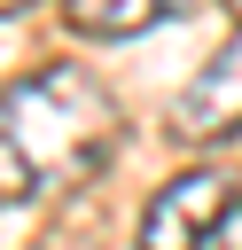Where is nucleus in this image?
Returning a JSON list of instances; mask_svg holds the SVG:
<instances>
[{
	"label": "nucleus",
	"instance_id": "1",
	"mask_svg": "<svg viewBox=\"0 0 242 250\" xmlns=\"http://www.w3.org/2000/svg\"><path fill=\"white\" fill-rule=\"evenodd\" d=\"M117 148V102L94 70L47 62L0 94V203L55 195Z\"/></svg>",
	"mask_w": 242,
	"mask_h": 250
},
{
	"label": "nucleus",
	"instance_id": "2",
	"mask_svg": "<svg viewBox=\"0 0 242 250\" xmlns=\"http://www.w3.org/2000/svg\"><path fill=\"white\" fill-rule=\"evenodd\" d=\"M242 195L226 188V172H180L148 195L141 211V250H203V234L234 211Z\"/></svg>",
	"mask_w": 242,
	"mask_h": 250
},
{
	"label": "nucleus",
	"instance_id": "3",
	"mask_svg": "<svg viewBox=\"0 0 242 250\" xmlns=\"http://www.w3.org/2000/svg\"><path fill=\"white\" fill-rule=\"evenodd\" d=\"M242 133V23L226 31V47L172 94V141L203 148V141H234Z\"/></svg>",
	"mask_w": 242,
	"mask_h": 250
},
{
	"label": "nucleus",
	"instance_id": "4",
	"mask_svg": "<svg viewBox=\"0 0 242 250\" xmlns=\"http://www.w3.org/2000/svg\"><path fill=\"white\" fill-rule=\"evenodd\" d=\"M62 16L86 39H133V31H148L164 16V0H62Z\"/></svg>",
	"mask_w": 242,
	"mask_h": 250
},
{
	"label": "nucleus",
	"instance_id": "5",
	"mask_svg": "<svg viewBox=\"0 0 242 250\" xmlns=\"http://www.w3.org/2000/svg\"><path fill=\"white\" fill-rule=\"evenodd\" d=\"M203 250H242V203H234V211H226V219L203 234Z\"/></svg>",
	"mask_w": 242,
	"mask_h": 250
},
{
	"label": "nucleus",
	"instance_id": "6",
	"mask_svg": "<svg viewBox=\"0 0 242 250\" xmlns=\"http://www.w3.org/2000/svg\"><path fill=\"white\" fill-rule=\"evenodd\" d=\"M16 8H31V0H0V16H16Z\"/></svg>",
	"mask_w": 242,
	"mask_h": 250
},
{
	"label": "nucleus",
	"instance_id": "7",
	"mask_svg": "<svg viewBox=\"0 0 242 250\" xmlns=\"http://www.w3.org/2000/svg\"><path fill=\"white\" fill-rule=\"evenodd\" d=\"M226 8H234V16H242V0H226Z\"/></svg>",
	"mask_w": 242,
	"mask_h": 250
}]
</instances>
